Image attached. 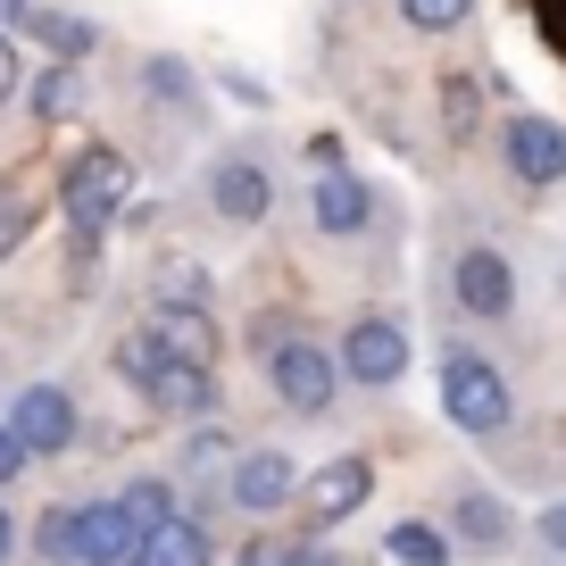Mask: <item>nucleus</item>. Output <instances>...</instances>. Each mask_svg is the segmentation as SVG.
<instances>
[{"label": "nucleus", "instance_id": "nucleus-1", "mask_svg": "<svg viewBox=\"0 0 566 566\" xmlns=\"http://www.w3.org/2000/svg\"><path fill=\"white\" fill-rule=\"evenodd\" d=\"M125 200H134V167H125V150H75L67 176H59V209H67V233H75V283H92V266H101V233L125 217Z\"/></svg>", "mask_w": 566, "mask_h": 566}, {"label": "nucleus", "instance_id": "nucleus-2", "mask_svg": "<svg viewBox=\"0 0 566 566\" xmlns=\"http://www.w3.org/2000/svg\"><path fill=\"white\" fill-rule=\"evenodd\" d=\"M34 549L59 566H134L142 558V525L108 500V509H51L34 525Z\"/></svg>", "mask_w": 566, "mask_h": 566}, {"label": "nucleus", "instance_id": "nucleus-3", "mask_svg": "<svg viewBox=\"0 0 566 566\" xmlns=\"http://www.w3.org/2000/svg\"><path fill=\"white\" fill-rule=\"evenodd\" d=\"M442 408H450V424H467V433H500V424L516 417L509 375L483 367L475 350H450V358H442Z\"/></svg>", "mask_w": 566, "mask_h": 566}, {"label": "nucleus", "instance_id": "nucleus-4", "mask_svg": "<svg viewBox=\"0 0 566 566\" xmlns=\"http://www.w3.org/2000/svg\"><path fill=\"white\" fill-rule=\"evenodd\" d=\"M9 433H18L34 459H51V450H67L75 442V400L59 384H25L18 391V408H9Z\"/></svg>", "mask_w": 566, "mask_h": 566}, {"label": "nucleus", "instance_id": "nucleus-5", "mask_svg": "<svg viewBox=\"0 0 566 566\" xmlns=\"http://www.w3.org/2000/svg\"><path fill=\"white\" fill-rule=\"evenodd\" d=\"M367 492H375V467L350 450V459H325L317 475L301 483V509H308V525H342L350 509H367Z\"/></svg>", "mask_w": 566, "mask_h": 566}, {"label": "nucleus", "instance_id": "nucleus-6", "mask_svg": "<svg viewBox=\"0 0 566 566\" xmlns=\"http://www.w3.org/2000/svg\"><path fill=\"white\" fill-rule=\"evenodd\" d=\"M342 375H358V384H400L408 375V334L391 317H358L350 334H342Z\"/></svg>", "mask_w": 566, "mask_h": 566}, {"label": "nucleus", "instance_id": "nucleus-7", "mask_svg": "<svg viewBox=\"0 0 566 566\" xmlns=\"http://www.w3.org/2000/svg\"><path fill=\"white\" fill-rule=\"evenodd\" d=\"M266 375H275V391L301 417H325L334 408V367H325V350H308V342H275L266 350Z\"/></svg>", "mask_w": 566, "mask_h": 566}, {"label": "nucleus", "instance_id": "nucleus-8", "mask_svg": "<svg viewBox=\"0 0 566 566\" xmlns=\"http://www.w3.org/2000/svg\"><path fill=\"white\" fill-rule=\"evenodd\" d=\"M500 150H509V167H516L525 184H558V176H566V125H558V117H509Z\"/></svg>", "mask_w": 566, "mask_h": 566}, {"label": "nucleus", "instance_id": "nucleus-9", "mask_svg": "<svg viewBox=\"0 0 566 566\" xmlns=\"http://www.w3.org/2000/svg\"><path fill=\"white\" fill-rule=\"evenodd\" d=\"M301 492V467L283 459V450H250V459H233V500H242V509H283V500Z\"/></svg>", "mask_w": 566, "mask_h": 566}, {"label": "nucleus", "instance_id": "nucleus-10", "mask_svg": "<svg viewBox=\"0 0 566 566\" xmlns=\"http://www.w3.org/2000/svg\"><path fill=\"white\" fill-rule=\"evenodd\" d=\"M209 200H217V217H226V226H259V217H266V200H275V184H266V167L226 159V167L209 176Z\"/></svg>", "mask_w": 566, "mask_h": 566}, {"label": "nucleus", "instance_id": "nucleus-11", "mask_svg": "<svg viewBox=\"0 0 566 566\" xmlns=\"http://www.w3.org/2000/svg\"><path fill=\"white\" fill-rule=\"evenodd\" d=\"M459 301H467V317H509L516 275H509L500 250H467V259H459Z\"/></svg>", "mask_w": 566, "mask_h": 566}, {"label": "nucleus", "instance_id": "nucleus-12", "mask_svg": "<svg viewBox=\"0 0 566 566\" xmlns=\"http://www.w3.org/2000/svg\"><path fill=\"white\" fill-rule=\"evenodd\" d=\"M150 334H159V342H167V358H184V367H209V358H217V325H209V308H167V301H159Z\"/></svg>", "mask_w": 566, "mask_h": 566}, {"label": "nucleus", "instance_id": "nucleus-13", "mask_svg": "<svg viewBox=\"0 0 566 566\" xmlns=\"http://www.w3.org/2000/svg\"><path fill=\"white\" fill-rule=\"evenodd\" d=\"M308 200H317V226H325V233H358V226H367V184L342 176V167H325Z\"/></svg>", "mask_w": 566, "mask_h": 566}, {"label": "nucleus", "instance_id": "nucleus-14", "mask_svg": "<svg viewBox=\"0 0 566 566\" xmlns=\"http://www.w3.org/2000/svg\"><path fill=\"white\" fill-rule=\"evenodd\" d=\"M134 566H209V533H200L192 516H176V525L142 533V558Z\"/></svg>", "mask_w": 566, "mask_h": 566}, {"label": "nucleus", "instance_id": "nucleus-15", "mask_svg": "<svg viewBox=\"0 0 566 566\" xmlns=\"http://www.w3.org/2000/svg\"><path fill=\"white\" fill-rule=\"evenodd\" d=\"M75 108H84V67H75V59L42 67V75H34V117H42V125H67Z\"/></svg>", "mask_w": 566, "mask_h": 566}, {"label": "nucleus", "instance_id": "nucleus-16", "mask_svg": "<svg viewBox=\"0 0 566 566\" xmlns=\"http://www.w3.org/2000/svg\"><path fill=\"white\" fill-rule=\"evenodd\" d=\"M25 34H34L42 51H59V59H92V25L67 18V9H25Z\"/></svg>", "mask_w": 566, "mask_h": 566}, {"label": "nucleus", "instance_id": "nucleus-17", "mask_svg": "<svg viewBox=\"0 0 566 566\" xmlns=\"http://www.w3.org/2000/svg\"><path fill=\"white\" fill-rule=\"evenodd\" d=\"M150 400L176 408V417H200V408H209V367H184V358H167L159 384H150Z\"/></svg>", "mask_w": 566, "mask_h": 566}, {"label": "nucleus", "instance_id": "nucleus-18", "mask_svg": "<svg viewBox=\"0 0 566 566\" xmlns=\"http://www.w3.org/2000/svg\"><path fill=\"white\" fill-rule=\"evenodd\" d=\"M117 509H125V516H134V525H142V533H159V525H176V483H159V475H142V483H134V492H125V500H117Z\"/></svg>", "mask_w": 566, "mask_h": 566}, {"label": "nucleus", "instance_id": "nucleus-19", "mask_svg": "<svg viewBox=\"0 0 566 566\" xmlns=\"http://www.w3.org/2000/svg\"><path fill=\"white\" fill-rule=\"evenodd\" d=\"M117 367H125V384H142V391H150V384H159V367H167V342L150 334V325H134V334L117 342Z\"/></svg>", "mask_w": 566, "mask_h": 566}, {"label": "nucleus", "instance_id": "nucleus-20", "mask_svg": "<svg viewBox=\"0 0 566 566\" xmlns=\"http://www.w3.org/2000/svg\"><path fill=\"white\" fill-rule=\"evenodd\" d=\"M25 233H34V200H25V176H0V259H9V250H25Z\"/></svg>", "mask_w": 566, "mask_h": 566}, {"label": "nucleus", "instance_id": "nucleus-21", "mask_svg": "<svg viewBox=\"0 0 566 566\" xmlns=\"http://www.w3.org/2000/svg\"><path fill=\"white\" fill-rule=\"evenodd\" d=\"M391 558L400 566H450V542L433 525H417V516H408V525H391Z\"/></svg>", "mask_w": 566, "mask_h": 566}, {"label": "nucleus", "instance_id": "nucleus-22", "mask_svg": "<svg viewBox=\"0 0 566 566\" xmlns=\"http://www.w3.org/2000/svg\"><path fill=\"white\" fill-rule=\"evenodd\" d=\"M159 301L167 308H200V301H209V275H200L192 259H167L159 266Z\"/></svg>", "mask_w": 566, "mask_h": 566}, {"label": "nucleus", "instance_id": "nucleus-23", "mask_svg": "<svg viewBox=\"0 0 566 566\" xmlns=\"http://www.w3.org/2000/svg\"><path fill=\"white\" fill-rule=\"evenodd\" d=\"M459 525L475 533L483 549H500V542H509V509H500V500H483V492H467V500H459Z\"/></svg>", "mask_w": 566, "mask_h": 566}, {"label": "nucleus", "instance_id": "nucleus-24", "mask_svg": "<svg viewBox=\"0 0 566 566\" xmlns=\"http://www.w3.org/2000/svg\"><path fill=\"white\" fill-rule=\"evenodd\" d=\"M408 9V25H417V34H450V25H467V9H475V0H400Z\"/></svg>", "mask_w": 566, "mask_h": 566}, {"label": "nucleus", "instance_id": "nucleus-25", "mask_svg": "<svg viewBox=\"0 0 566 566\" xmlns=\"http://www.w3.org/2000/svg\"><path fill=\"white\" fill-rule=\"evenodd\" d=\"M233 566H292V542H275V533H259V542H242V558Z\"/></svg>", "mask_w": 566, "mask_h": 566}, {"label": "nucleus", "instance_id": "nucleus-26", "mask_svg": "<svg viewBox=\"0 0 566 566\" xmlns=\"http://www.w3.org/2000/svg\"><path fill=\"white\" fill-rule=\"evenodd\" d=\"M18 84H25V51L0 34V101H18Z\"/></svg>", "mask_w": 566, "mask_h": 566}, {"label": "nucleus", "instance_id": "nucleus-27", "mask_svg": "<svg viewBox=\"0 0 566 566\" xmlns=\"http://www.w3.org/2000/svg\"><path fill=\"white\" fill-rule=\"evenodd\" d=\"M25 459H34V450H25L18 433H9V424H0V483H9V475H25Z\"/></svg>", "mask_w": 566, "mask_h": 566}, {"label": "nucleus", "instance_id": "nucleus-28", "mask_svg": "<svg viewBox=\"0 0 566 566\" xmlns=\"http://www.w3.org/2000/svg\"><path fill=\"white\" fill-rule=\"evenodd\" d=\"M542 533H549V549H566V500H558V509L542 516Z\"/></svg>", "mask_w": 566, "mask_h": 566}, {"label": "nucleus", "instance_id": "nucleus-29", "mask_svg": "<svg viewBox=\"0 0 566 566\" xmlns=\"http://www.w3.org/2000/svg\"><path fill=\"white\" fill-rule=\"evenodd\" d=\"M292 566H334V558H325V549L308 542V549H292Z\"/></svg>", "mask_w": 566, "mask_h": 566}, {"label": "nucleus", "instance_id": "nucleus-30", "mask_svg": "<svg viewBox=\"0 0 566 566\" xmlns=\"http://www.w3.org/2000/svg\"><path fill=\"white\" fill-rule=\"evenodd\" d=\"M9 542H18V525H9V509H0V558H9Z\"/></svg>", "mask_w": 566, "mask_h": 566}, {"label": "nucleus", "instance_id": "nucleus-31", "mask_svg": "<svg viewBox=\"0 0 566 566\" xmlns=\"http://www.w3.org/2000/svg\"><path fill=\"white\" fill-rule=\"evenodd\" d=\"M0 18H25V0H0Z\"/></svg>", "mask_w": 566, "mask_h": 566}]
</instances>
